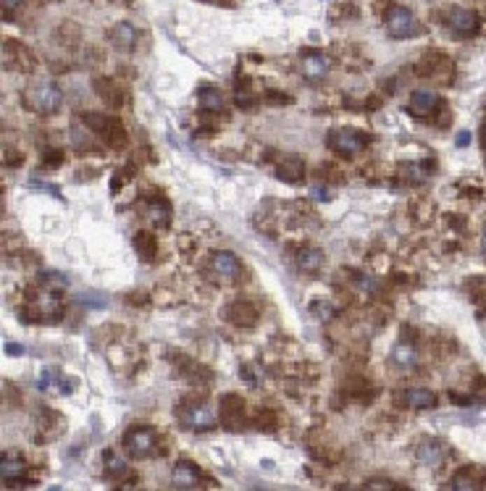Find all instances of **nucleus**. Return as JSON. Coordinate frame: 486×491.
<instances>
[{
    "label": "nucleus",
    "instance_id": "obj_1",
    "mask_svg": "<svg viewBox=\"0 0 486 491\" xmlns=\"http://www.w3.org/2000/svg\"><path fill=\"white\" fill-rule=\"evenodd\" d=\"M384 24H387L389 37H394V40H410V37L421 34V24L415 19V13L405 6H389Z\"/></svg>",
    "mask_w": 486,
    "mask_h": 491
},
{
    "label": "nucleus",
    "instance_id": "obj_2",
    "mask_svg": "<svg viewBox=\"0 0 486 491\" xmlns=\"http://www.w3.org/2000/svg\"><path fill=\"white\" fill-rule=\"evenodd\" d=\"M87 129H92L97 137H103V142L108 147H124L127 142V131H124V124L113 116H103V113H87L85 116Z\"/></svg>",
    "mask_w": 486,
    "mask_h": 491
},
{
    "label": "nucleus",
    "instance_id": "obj_3",
    "mask_svg": "<svg viewBox=\"0 0 486 491\" xmlns=\"http://www.w3.org/2000/svg\"><path fill=\"white\" fill-rule=\"evenodd\" d=\"M124 449L129 452L134 460H145L150 457L152 452H155V447H158V437H155V431L148 426H134L129 428L127 434H124Z\"/></svg>",
    "mask_w": 486,
    "mask_h": 491
},
{
    "label": "nucleus",
    "instance_id": "obj_4",
    "mask_svg": "<svg viewBox=\"0 0 486 491\" xmlns=\"http://www.w3.org/2000/svg\"><path fill=\"white\" fill-rule=\"evenodd\" d=\"M27 103L40 113H55L64 103V92L53 82H40L27 92Z\"/></svg>",
    "mask_w": 486,
    "mask_h": 491
},
{
    "label": "nucleus",
    "instance_id": "obj_5",
    "mask_svg": "<svg viewBox=\"0 0 486 491\" xmlns=\"http://www.w3.org/2000/svg\"><path fill=\"white\" fill-rule=\"evenodd\" d=\"M176 418L182 420L184 428H192V431H208L218 423V418L213 415V410L208 404L200 402H187L176 410Z\"/></svg>",
    "mask_w": 486,
    "mask_h": 491
},
{
    "label": "nucleus",
    "instance_id": "obj_6",
    "mask_svg": "<svg viewBox=\"0 0 486 491\" xmlns=\"http://www.w3.org/2000/svg\"><path fill=\"white\" fill-rule=\"evenodd\" d=\"M363 145H366V137H363L360 131L350 129V126H345V129H331V134H329V147H331L334 153L345 155V158L355 155L357 150H363Z\"/></svg>",
    "mask_w": 486,
    "mask_h": 491
},
{
    "label": "nucleus",
    "instance_id": "obj_7",
    "mask_svg": "<svg viewBox=\"0 0 486 491\" xmlns=\"http://www.w3.org/2000/svg\"><path fill=\"white\" fill-rule=\"evenodd\" d=\"M218 423H224L229 431L242 428L245 423V400L237 394H224L218 402Z\"/></svg>",
    "mask_w": 486,
    "mask_h": 491
},
{
    "label": "nucleus",
    "instance_id": "obj_8",
    "mask_svg": "<svg viewBox=\"0 0 486 491\" xmlns=\"http://www.w3.org/2000/svg\"><path fill=\"white\" fill-rule=\"evenodd\" d=\"M447 27H450V32L455 37H473L478 32V16H476L471 8H460V6H455L450 8L447 13Z\"/></svg>",
    "mask_w": 486,
    "mask_h": 491
},
{
    "label": "nucleus",
    "instance_id": "obj_9",
    "mask_svg": "<svg viewBox=\"0 0 486 491\" xmlns=\"http://www.w3.org/2000/svg\"><path fill=\"white\" fill-rule=\"evenodd\" d=\"M224 318H227L229 323H234V326H255L258 323V310L252 302H245V300H237V302H229L224 307Z\"/></svg>",
    "mask_w": 486,
    "mask_h": 491
},
{
    "label": "nucleus",
    "instance_id": "obj_10",
    "mask_svg": "<svg viewBox=\"0 0 486 491\" xmlns=\"http://www.w3.org/2000/svg\"><path fill=\"white\" fill-rule=\"evenodd\" d=\"M442 108V100H439V95L434 92V89H426V87H421V89H415L410 95V103H408V110H410L413 116H431L434 110H439Z\"/></svg>",
    "mask_w": 486,
    "mask_h": 491
},
{
    "label": "nucleus",
    "instance_id": "obj_11",
    "mask_svg": "<svg viewBox=\"0 0 486 491\" xmlns=\"http://www.w3.org/2000/svg\"><path fill=\"white\" fill-rule=\"evenodd\" d=\"M200 481H203V473H200V468H197L194 462L182 460V462L173 465V470H171L173 489H197Z\"/></svg>",
    "mask_w": 486,
    "mask_h": 491
},
{
    "label": "nucleus",
    "instance_id": "obj_12",
    "mask_svg": "<svg viewBox=\"0 0 486 491\" xmlns=\"http://www.w3.org/2000/svg\"><path fill=\"white\" fill-rule=\"evenodd\" d=\"M3 64L8 66V68H16V71H32L34 58L24 50L22 45L6 43L3 45Z\"/></svg>",
    "mask_w": 486,
    "mask_h": 491
},
{
    "label": "nucleus",
    "instance_id": "obj_13",
    "mask_svg": "<svg viewBox=\"0 0 486 491\" xmlns=\"http://www.w3.org/2000/svg\"><path fill=\"white\" fill-rule=\"evenodd\" d=\"M110 43H113V47L121 50V53L131 50L134 43H137V29H134V24H129V22L116 24V27L110 29Z\"/></svg>",
    "mask_w": 486,
    "mask_h": 491
},
{
    "label": "nucleus",
    "instance_id": "obj_14",
    "mask_svg": "<svg viewBox=\"0 0 486 491\" xmlns=\"http://www.w3.org/2000/svg\"><path fill=\"white\" fill-rule=\"evenodd\" d=\"M329 58L321 53H310L303 58V77L310 79V82H318V79H324L329 74Z\"/></svg>",
    "mask_w": 486,
    "mask_h": 491
},
{
    "label": "nucleus",
    "instance_id": "obj_15",
    "mask_svg": "<svg viewBox=\"0 0 486 491\" xmlns=\"http://www.w3.org/2000/svg\"><path fill=\"white\" fill-rule=\"evenodd\" d=\"M450 489L455 491H476V489H484V473L476 468L460 470L452 481H450Z\"/></svg>",
    "mask_w": 486,
    "mask_h": 491
},
{
    "label": "nucleus",
    "instance_id": "obj_16",
    "mask_svg": "<svg viewBox=\"0 0 486 491\" xmlns=\"http://www.w3.org/2000/svg\"><path fill=\"white\" fill-rule=\"evenodd\" d=\"M400 402L405 407H415V410H426V407H434L436 404V394L431 389H405L400 394Z\"/></svg>",
    "mask_w": 486,
    "mask_h": 491
},
{
    "label": "nucleus",
    "instance_id": "obj_17",
    "mask_svg": "<svg viewBox=\"0 0 486 491\" xmlns=\"http://www.w3.org/2000/svg\"><path fill=\"white\" fill-rule=\"evenodd\" d=\"M24 473H27V462L19 455H13V452L11 455H3V460H0V476H3L6 483H16Z\"/></svg>",
    "mask_w": 486,
    "mask_h": 491
},
{
    "label": "nucleus",
    "instance_id": "obj_18",
    "mask_svg": "<svg viewBox=\"0 0 486 491\" xmlns=\"http://www.w3.org/2000/svg\"><path fill=\"white\" fill-rule=\"evenodd\" d=\"M392 362L400 368V371H410L418 365V349L413 347L410 342H400L397 347L392 349Z\"/></svg>",
    "mask_w": 486,
    "mask_h": 491
},
{
    "label": "nucleus",
    "instance_id": "obj_19",
    "mask_svg": "<svg viewBox=\"0 0 486 491\" xmlns=\"http://www.w3.org/2000/svg\"><path fill=\"white\" fill-rule=\"evenodd\" d=\"M210 263H213V271H216L218 276H224V279H237L239 271H242L237 255H231V252H216Z\"/></svg>",
    "mask_w": 486,
    "mask_h": 491
},
{
    "label": "nucleus",
    "instance_id": "obj_20",
    "mask_svg": "<svg viewBox=\"0 0 486 491\" xmlns=\"http://www.w3.org/2000/svg\"><path fill=\"white\" fill-rule=\"evenodd\" d=\"M418 460L423 465H429V468H439L444 460V447L439 441H434V439H423L418 444Z\"/></svg>",
    "mask_w": 486,
    "mask_h": 491
},
{
    "label": "nucleus",
    "instance_id": "obj_21",
    "mask_svg": "<svg viewBox=\"0 0 486 491\" xmlns=\"http://www.w3.org/2000/svg\"><path fill=\"white\" fill-rule=\"evenodd\" d=\"M148 219H150L152 226L166 229L171 223V205L163 197H155V200H150V205H148Z\"/></svg>",
    "mask_w": 486,
    "mask_h": 491
},
{
    "label": "nucleus",
    "instance_id": "obj_22",
    "mask_svg": "<svg viewBox=\"0 0 486 491\" xmlns=\"http://www.w3.org/2000/svg\"><path fill=\"white\" fill-rule=\"evenodd\" d=\"M95 92L100 95V100L108 105V108H119L121 105V89L110 82V79H103V77H97L95 79Z\"/></svg>",
    "mask_w": 486,
    "mask_h": 491
},
{
    "label": "nucleus",
    "instance_id": "obj_23",
    "mask_svg": "<svg viewBox=\"0 0 486 491\" xmlns=\"http://www.w3.org/2000/svg\"><path fill=\"white\" fill-rule=\"evenodd\" d=\"M276 176L284 179V182H303L305 179V166L300 158H284L279 166H276Z\"/></svg>",
    "mask_w": 486,
    "mask_h": 491
},
{
    "label": "nucleus",
    "instance_id": "obj_24",
    "mask_svg": "<svg viewBox=\"0 0 486 491\" xmlns=\"http://www.w3.org/2000/svg\"><path fill=\"white\" fill-rule=\"evenodd\" d=\"M324 265V252L318 250V247H303V250L297 252V268L305 273H313L318 271Z\"/></svg>",
    "mask_w": 486,
    "mask_h": 491
},
{
    "label": "nucleus",
    "instance_id": "obj_25",
    "mask_svg": "<svg viewBox=\"0 0 486 491\" xmlns=\"http://www.w3.org/2000/svg\"><path fill=\"white\" fill-rule=\"evenodd\" d=\"M134 250H137V255H140L142 261H152V258H155V252H158V242H155L152 234L140 231V234L134 237Z\"/></svg>",
    "mask_w": 486,
    "mask_h": 491
},
{
    "label": "nucleus",
    "instance_id": "obj_26",
    "mask_svg": "<svg viewBox=\"0 0 486 491\" xmlns=\"http://www.w3.org/2000/svg\"><path fill=\"white\" fill-rule=\"evenodd\" d=\"M197 103H200V108L203 110H221L224 108V98H221V92L216 87H200L197 92Z\"/></svg>",
    "mask_w": 486,
    "mask_h": 491
},
{
    "label": "nucleus",
    "instance_id": "obj_27",
    "mask_svg": "<svg viewBox=\"0 0 486 491\" xmlns=\"http://www.w3.org/2000/svg\"><path fill=\"white\" fill-rule=\"evenodd\" d=\"M103 462H106V473H108V478H124V476L129 473L127 460H121L116 452H103Z\"/></svg>",
    "mask_w": 486,
    "mask_h": 491
},
{
    "label": "nucleus",
    "instance_id": "obj_28",
    "mask_svg": "<svg viewBox=\"0 0 486 491\" xmlns=\"http://www.w3.org/2000/svg\"><path fill=\"white\" fill-rule=\"evenodd\" d=\"M179 371L194 383H206L208 379H210L208 368H203V365H197V362H192V360H179Z\"/></svg>",
    "mask_w": 486,
    "mask_h": 491
},
{
    "label": "nucleus",
    "instance_id": "obj_29",
    "mask_svg": "<svg viewBox=\"0 0 486 491\" xmlns=\"http://www.w3.org/2000/svg\"><path fill=\"white\" fill-rule=\"evenodd\" d=\"M310 313L318 316L321 321H331V318H334V305H331V302H324V300H318V302L310 305Z\"/></svg>",
    "mask_w": 486,
    "mask_h": 491
},
{
    "label": "nucleus",
    "instance_id": "obj_30",
    "mask_svg": "<svg viewBox=\"0 0 486 491\" xmlns=\"http://www.w3.org/2000/svg\"><path fill=\"white\" fill-rule=\"evenodd\" d=\"M366 489H373V491H378V489L392 491V489H397V483H394V481H368Z\"/></svg>",
    "mask_w": 486,
    "mask_h": 491
},
{
    "label": "nucleus",
    "instance_id": "obj_31",
    "mask_svg": "<svg viewBox=\"0 0 486 491\" xmlns=\"http://www.w3.org/2000/svg\"><path fill=\"white\" fill-rule=\"evenodd\" d=\"M55 379H58L55 371H43V376H40V389H53Z\"/></svg>",
    "mask_w": 486,
    "mask_h": 491
},
{
    "label": "nucleus",
    "instance_id": "obj_32",
    "mask_svg": "<svg viewBox=\"0 0 486 491\" xmlns=\"http://www.w3.org/2000/svg\"><path fill=\"white\" fill-rule=\"evenodd\" d=\"M22 3L24 0H3V11H6V16H11V13L22 6Z\"/></svg>",
    "mask_w": 486,
    "mask_h": 491
},
{
    "label": "nucleus",
    "instance_id": "obj_33",
    "mask_svg": "<svg viewBox=\"0 0 486 491\" xmlns=\"http://www.w3.org/2000/svg\"><path fill=\"white\" fill-rule=\"evenodd\" d=\"M468 142H471V131H460V134L455 137V145H457V147H465Z\"/></svg>",
    "mask_w": 486,
    "mask_h": 491
},
{
    "label": "nucleus",
    "instance_id": "obj_34",
    "mask_svg": "<svg viewBox=\"0 0 486 491\" xmlns=\"http://www.w3.org/2000/svg\"><path fill=\"white\" fill-rule=\"evenodd\" d=\"M6 352H8V355H22L24 347H19V344H6Z\"/></svg>",
    "mask_w": 486,
    "mask_h": 491
},
{
    "label": "nucleus",
    "instance_id": "obj_35",
    "mask_svg": "<svg viewBox=\"0 0 486 491\" xmlns=\"http://www.w3.org/2000/svg\"><path fill=\"white\" fill-rule=\"evenodd\" d=\"M484 252H486V234H484Z\"/></svg>",
    "mask_w": 486,
    "mask_h": 491
}]
</instances>
